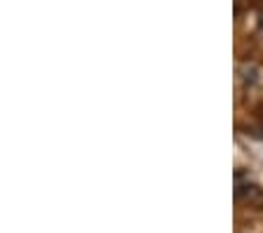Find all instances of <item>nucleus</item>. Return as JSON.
Listing matches in <instances>:
<instances>
[{
    "label": "nucleus",
    "instance_id": "f257e3e1",
    "mask_svg": "<svg viewBox=\"0 0 263 233\" xmlns=\"http://www.w3.org/2000/svg\"><path fill=\"white\" fill-rule=\"evenodd\" d=\"M235 195H237V200L247 198V200H249V203H254V200H258V203H261V205H263V191L258 189V186H254V184H240V182H237Z\"/></svg>",
    "mask_w": 263,
    "mask_h": 233
}]
</instances>
